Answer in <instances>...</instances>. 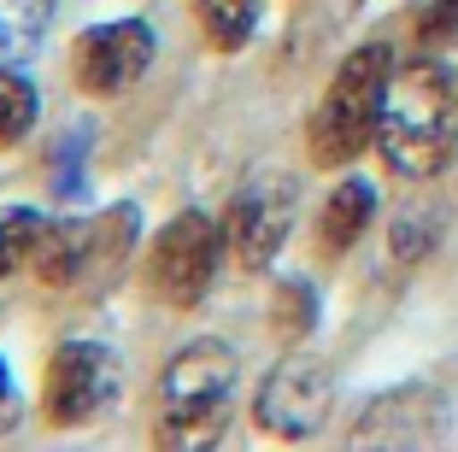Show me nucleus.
Returning a JSON list of instances; mask_svg holds the SVG:
<instances>
[{
    "instance_id": "obj_1",
    "label": "nucleus",
    "mask_w": 458,
    "mask_h": 452,
    "mask_svg": "<svg viewBox=\"0 0 458 452\" xmlns=\"http://www.w3.org/2000/svg\"><path fill=\"white\" fill-rule=\"evenodd\" d=\"M377 153L388 171L411 176H441L458 153V82L441 59H411L394 65L388 100H382V130Z\"/></svg>"
},
{
    "instance_id": "obj_2",
    "label": "nucleus",
    "mask_w": 458,
    "mask_h": 452,
    "mask_svg": "<svg viewBox=\"0 0 458 452\" xmlns=\"http://www.w3.org/2000/svg\"><path fill=\"white\" fill-rule=\"evenodd\" d=\"M388 82H394V47L388 41H359V47L335 65V77L324 82V94H318V107H311V118H306L311 165L347 171L359 153L377 147Z\"/></svg>"
},
{
    "instance_id": "obj_3",
    "label": "nucleus",
    "mask_w": 458,
    "mask_h": 452,
    "mask_svg": "<svg viewBox=\"0 0 458 452\" xmlns=\"http://www.w3.org/2000/svg\"><path fill=\"white\" fill-rule=\"evenodd\" d=\"M235 412V353L217 335L176 346L159 376V440L176 452L212 447Z\"/></svg>"
},
{
    "instance_id": "obj_4",
    "label": "nucleus",
    "mask_w": 458,
    "mask_h": 452,
    "mask_svg": "<svg viewBox=\"0 0 458 452\" xmlns=\"http://www.w3.org/2000/svg\"><path fill=\"white\" fill-rule=\"evenodd\" d=\"M224 253H229L224 224H217L212 212H200V206H189V212H176L171 224L153 235L148 265H141V282H148V294L159 300V306L194 311L206 294H212Z\"/></svg>"
},
{
    "instance_id": "obj_5",
    "label": "nucleus",
    "mask_w": 458,
    "mask_h": 452,
    "mask_svg": "<svg viewBox=\"0 0 458 452\" xmlns=\"http://www.w3.org/2000/svg\"><path fill=\"white\" fill-rule=\"evenodd\" d=\"M294 206H300V183L283 171V165L247 171V183L229 194V217H224L229 259H235L242 270H270L276 253H283V241H288Z\"/></svg>"
},
{
    "instance_id": "obj_6",
    "label": "nucleus",
    "mask_w": 458,
    "mask_h": 452,
    "mask_svg": "<svg viewBox=\"0 0 458 452\" xmlns=\"http://www.w3.org/2000/svg\"><path fill=\"white\" fill-rule=\"evenodd\" d=\"M329 405H335V376L324 359L311 353H288V359L270 364V376L253 394V423L276 440H311L329 423Z\"/></svg>"
},
{
    "instance_id": "obj_7",
    "label": "nucleus",
    "mask_w": 458,
    "mask_h": 452,
    "mask_svg": "<svg viewBox=\"0 0 458 452\" xmlns=\"http://www.w3.org/2000/svg\"><path fill=\"white\" fill-rule=\"evenodd\" d=\"M112 399H118V359L100 341H59L41 376V417L54 429H82Z\"/></svg>"
},
{
    "instance_id": "obj_8",
    "label": "nucleus",
    "mask_w": 458,
    "mask_h": 452,
    "mask_svg": "<svg viewBox=\"0 0 458 452\" xmlns=\"http://www.w3.org/2000/svg\"><path fill=\"white\" fill-rule=\"evenodd\" d=\"M153 54H159V36H153L148 18H112V24H95L71 41V77H77L82 94L112 100V94L148 77Z\"/></svg>"
},
{
    "instance_id": "obj_9",
    "label": "nucleus",
    "mask_w": 458,
    "mask_h": 452,
    "mask_svg": "<svg viewBox=\"0 0 458 452\" xmlns=\"http://www.w3.org/2000/svg\"><path fill=\"white\" fill-rule=\"evenodd\" d=\"M441 435H446V399H441V388H423V382L377 394L359 412V423L347 429L352 447H400V452L435 447Z\"/></svg>"
},
{
    "instance_id": "obj_10",
    "label": "nucleus",
    "mask_w": 458,
    "mask_h": 452,
    "mask_svg": "<svg viewBox=\"0 0 458 452\" xmlns=\"http://www.w3.org/2000/svg\"><path fill=\"white\" fill-rule=\"evenodd\" d=\"M30 270H36L41 288H71L77 277H89V270H95V224H77V217L41 224Z\"/></svg>"
},
{
    "instance_id": "obj_11",
    "label": "nucleus",
    "mask_w": 458,
    "mask_h": 452,
    "mask_svg": "<svg viewBox=\"0 0 458 452\" xmlns=\"http://www.w3.org/2000/svg\"><path fill=\"white\" fill-rule=\"evenodd\" d=\"M370 224H377V188L364 176H341L335 194L324 200V217H318V247L341 259L370 235Z\"/></svg>"
},
{
    "instance_id": "obj_12",
    "label": "nucleus",
    "mask_w": 458,
    "mask_h": 452,
    "mask_svg": "<svg viewBox=\"0 0 458 452\" xmlns=\"http://www.w3.org/2000/svg\"><path fill=\"white\" fill-rule=\"evenodd\" d=\"M47 24H54V0H0V65L36 54Z\"/></svg>"
},
{
    "instance_id": "obj_13",
    "label": "nucleus",
    "mask_w": 458,
    "mask_h": 452,
    "mask_svg": "<svg viewBox=\"0 0 458 452\" xmlns=\"http://www.w3.org/2000/svg\"><path fill=\"white\" fill-rule=\"evenodd\" d=\"M194 18L217 54H242L259 30V0H194Z\"/></svg>"
},
{
    "instance_id": "obj_14",
    "label": "nucleus",
    "mask_w": 458,
    "mask_h": 452,
    "mask_svg": "<svg viewBox=\"0 0 458 452\" xmlns=\"http://www.w3.org/2000/svg\"><path fill=\"white\" fill-rule=\"evenodd\" d=\"M36 89H30V77H18L13 65H0V147H18L30 130H36Z\"/></svg>"
},
{
    "instance_id": "obj_15",
    "label": "nucleus",
    "mask_w": 458,
    "mask_h": 452,
    "mask_svg": "<svg viewBox=\"0 0 458 452\" xmlns=\"http://www.w3.org/2000/svg\"><path fill=\"white\" fill-rule=\"evenodd\" d=\"M311 323H318V288H311L306 277H288L283 288H276V318H270V329L283 335V341H306Z\"/></svg>"
},
{
    "instance_id": "obj_16",
    "label": "nucleus",
    "mask_w": 458,
    "mask_h": 452,
    "mask_svg": "<svg viewBox=\"0 0 458 452\" xmlns=\"http://www.w3.org/2000/svg\"><path fill=\"white\" fill-rule=\"evenodd\" d=\"M41 224H47V217L30 212V206L0 212V277L18 270V265H30V253H36V241H41Z\"/></svg>"
},
{
    "instance_id": "obj_17",
    "label": "nucleus",
    "mask_w": 458,
    "mask_h": 452,
    "mask_svg": "<svg viewBox=\"0 0 458 452\" xmlns=\"http://www.w3.org/2000/svg\"><path fill=\"white\" fill-rule=\"evenodd\" d=\"M130 241H135V206H112V212L95 217V270L100 277L130 253Z\"/></svg>"
},
{
    "instance_id": "obj_18",
    "label": "nucleus",
    "mask_w": 458,
    "mask_h": 452,
    "mask_svg": "<svg viewBox=\"0 0 458 452\" xmlns=\"http://www.w3.org/2000/svg\"><path fill=\"white\" fill-rule=\"evenodd\" d=\"M388 241H394V259H400V265H411L418 253H429V247H435V224L423 212H405L400 224L388 229Z\"/></svg>"
},
{
    "instance_id": "obj_19",
    "label": "nucleus",
    "mask_w": 458,
    "mask_h": 452,
    "mask_svg": "<svg viewBox=\"0 0 458 452\" xmlns=\"http://www.w3.org/2000/svg\"><path fill=\"white\" fill-rule=\"evenodd\" d=\"M82 141H89V135H82V130H71L65 135V141H59V194H77V188H82Z\"/></svg>"
},
{
    "instance_id": "obj_20",
    "label": "nucleus",
    "mask_w": 458,
    "mask_h": 452,
    "mask_svg": "<svg viewBox=\"0 0 458 452\" xmlns=\"http://www.w3.org/2000/svg\"><path fill=\"white\" fill-rule=\"evenodd\" d=\"M18 423H24V399H18V388H13V371H6V359H0V440L13 435Z\"/></svg>"
}]
</instances>
